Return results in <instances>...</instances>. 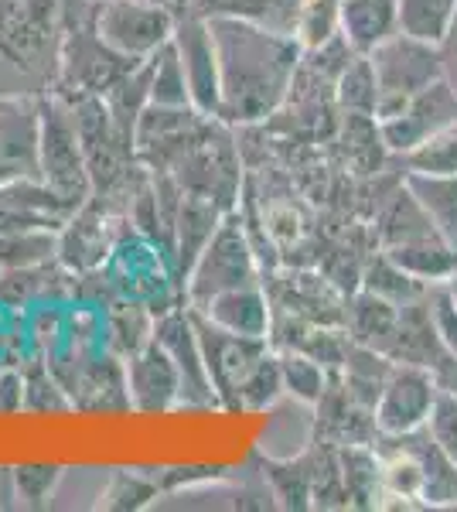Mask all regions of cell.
<instances>
[{"instance_id":"obj_5","label":"cell","mask_w":457,"mask_h":512,"mask_svg":"<svg viewBox=\"0 0 457 512\" xmlns=\"http://www.w3.org/2000/svg\"><path fill=\"white\" fill-rule=\"evenodd\" d=\"M134 59L113 52L93 28V14L86 21H72L62 41V59L52 93L65 99L79 96H106L110 89L134 69Z\"/></svg>"},{"instance_id":"obj_35","label":"cell","mask_w":457,"mask_h":512,"mask_svg":"<svg viewBox=\"0 0 457 512\" xmlns=\"http://www.w3.org/2000/svg\"><path fill=\"white\" fill-rule=\"evenodd\" d=\"M403 164L417 175H457V123L423 140L417 151L406 154Z\"/></svg>"},{"instance_id":"obj_4","label":"cell","mask_w":457,"mask_h":512,"mask_svg":"<svg viewBox=\"0 0 457 512\" xmlns=\"http://www.w3.org/2000/svg\"><path fill=\"white\" fill-rule=\"evenodd\" d=\"M260 280V267H256V253L249 243L246 222L236 209L222 219V226L215 229L209 246L195 260L191 274L181 287L188 308H202L215 294H226L232 287H246Z\"/></svg>"},{"instance_id":"obj_14","label":"cell","mask_w":457,"mask_h":512,"mask_svg":"<svg viewBox=\"0 0 457 512\" xmlns=\"http://www.w3.org/2000/svg\"><path fill=\"white\" fill-rule=\"evenodd\" d=\"M116 219L123 216H113V212H106L103 205H96L89 198L58 229V263L65 270H72L76 277L93 274V270L103 267L116 246V226H113Z\"/></svg>"},{"instance_id":"obj_9","label":"cell","mask_w":457,"mask_h":512,"mask_svg":"<svg viewBox=\"0 0 457 512\" xmlns=\"http://www.w3.org/2000/svg\"><path fill=\"white\" fill-rule=\"evenodd\" d=\"M379 137L386 144L389 154L406 158L410 151H417L423 140H430L437 130L457 123V89L447 79H437L434 86H427L417 93L410 103H403L393 117L376 120Z\"/></svg>"},{"instance_id":"obj_25","label":"cell","mask_w":457,"mask_h":512,"mask_svg":"<svg viewBox=\"0 0 457 512\" xmlns=\"http://www.w3.org/2000/svg\"><path fill=\"white\" fill-rule=\"evenodd\" d=\"M437 233L434 222H430L427 212L420 209V202L413 198V192L406 188V181H400L389 202L379 209L376 216V239L379 246H396V243H410V239L430 236Z\"/></svg>"},{"instance_id":"obj_12","label":"cell","mask_w":457,"mask_h":512,"mask_svg":"<svg viewBox=\"0 0 457 512\" xmlns=\"http://www.w3.org/2000/svg\"><path fill=\"white\" fill-rule=\"evenodd\" d=\"M154 338L168 349V355L178 366L181 376V407H222L215 383L205 366L202 345H198L195 321H191L188 308H171L164 315H157Z\"/></svg>"},{"instance_id":"obj_13","label":"cell","mask_w":457,"mask_h":512,"mask_svg":"<svg viewBox=\"0 0 457 512\" xmlns=\"http://www.w3.org/2000/svg\"><path fill=\"white\" fill-rule=\"evenodd\" d=\"M38 137H41L38 96H0V185L41 178Z\"/></svg>"},{"instance_id":"obj_18","label":"cell","mask_w":457,"mask_h":512,"mask_svg":"<svg viewBox=\"0 0 457 512\" xmlns=\"http://www.w3.org/2000/svg\"><path fill=\"white\" fill-rule=\"evenodd\" d=\"M195 311H202L212 325L226 328L232 335L270 338L273 332V311H270V297L263 291V280L246 287H232L226 294H215L209 304H202Z\"/></svg>"},{"instance_id":"obj_44","label":"cell","mask_w":457,"mask_h":512,"mask_svg":"<svg viewBox=\"0 0 457 512\" xmlns=\"http://www.w3.org/2000/svg\"><path fill=\"white\" fill-rule=\"evenodd\" d=\"M161 4H171V7H174V4H178V0H161Z\"/></svg>"},{"instance_id":"obj_30","label":"cell","mask_w":457,"mask_h":512,"mask_svg":"<svg viewBox=\"0 0 457 512\" xmlns=\"http://www.w3.org/2000/svg\"><path fill=\"white\" fill-rule=\"evenodd\" d=\"M359 287H365V291H372L379 297H386V301H393V304H400V308H403V304L420 301V297L427 294V284H420V280L406 274L403 267H396V263L389 260L382 250H379L376 260L365 263V270L359 277Z\"/></svg>"},{"instance_id":"obj_20","label":"cell","mask_w":457,"mask_h":512,"mask_svg":"<svg viewBox=\"0 0 457 512\" xmlns=\"http://www.w3.org/2000/svg\"><path fill=\"white\" fill-rule=\"evenodd\" d=\"M345 328L352 342L389 355L396 342V332H400V304L365 291V287H355L352 301L345 308Z\"/></svg>"},{"instance_id":"obj_38","label":"cell","mask_w":457,"mask_h":512,"mask_svg":"<svg viewBox=\"0 0 457 512\" xmlns=\"http://www.w3.org/2000/svg\"><path fill=\"white\" fill-rule=\"evenodd\" d=\"M423 427H427V434L437 441V448L457 465V393L454 390L440 386Z\"/></svg>"},{"instance_id":"obj_8","label":"cell","mask_w":457,"mask_h":512,"mask_svg":"<svg viewBox=\"0 0 457 512\" xmlns=\"http://www.w3.org/2000/svg\"><path fill=\"white\" fill-rule=\"evenodd\" d=\"M178 11V24H174V52L181 59L188 79L191 106H195L202 117H219L222 110V79H219V55H215V38L205 18L191 11Z\"/></svg>"},{"instance_id":"obj_6","label":"cell","mask_w":457,"mask_h":512,"mask_svg":"<svg viewBox=\"0 0 457 512\" xmlns=\"http://www.w3.org/2000/svg\"><path fill=\"white\" fill-rule=\"evenodd\" d=\"M372 72H376V120H386L400 110L403 103H410L413 96L423 93L427 86H434L437 79H444V65H440L437 45L417 41L410 35H393L382 41L376 52H369Z\"/></svg>"},{"instance_id":"obj_11","label":"cell","mask_w":457,"mask_h":512,"mask_svg":"<svg viewBox=\"0 0 457 512\" xmlns=\"http://www.w3.org/2000/svg\"><path fill=\"white\" fill-rule=\"evenodd\" d=\"M440 390L434 369L413 366V362H393L376 400V427L379 434H410L427 424V414L434 407V396Z\"/></svg>"},{"instance_id":"obj_37","label":"cell","mask_w":457,"mask_h":512,"mask_svg":"<svg viewBox=\"0 0 457 512\" xmlns=\"http://www.w3.org/2000/svg\"><path fill=\"white\" fill-rule=\"evenodd\" d=\"M14 478V495H18V506H45L52 499L62 468L58 465H18L11 468Z\"/></svg>"},{"instance_id":"obj_28","label":"cell","mask_w":457,"mask_h":512,"mask_svg":"<svg viewBox=\"0 0 457 512\" xmlns=\"http://www.w3.org/2000/svg\"><path fill=\"white\" fill-rule=\"evenodd\" d=\"M335 99L342 103L348 117H376V72H372L369 55H352L345 62V69L335 79Z\"/></svg>"},{"instance_id":"obj_29","label":"cell","mask_w":457,"mask_h":512,"mask_svg":"<svg viewBox=\"0 0 457 512\" xmlns=\"http://www.w3.org/2000/svg\"><path fill=\"white\" fill-rule=\"evenodd\" d=\"M280 376H284V393L294 396L304 407H318V400L328 390V369L318 359L297 349H280Z\"/></svg>"},{"instance_id":"obj_32","label":"cell","mask_w":457,"mask_h":512,"mask_svg":"<svg viewBox=\"0 0 457 512\" xmlns=\"http://www.w3.org/2000/svg\"><path fill=\"white\" fill-rule=\"evenodd\" d=\"M147 62H151V106H191L188 79L174 52V41L157 48Z\"/></svg>"},{"instance_id":"obj_31","label":"cell","mask_w":457,"mask_h":512,"mask_svg":"<svg viewBox=\"0 0 457 512\" xmlns=\"http://www.w3.org/2000/svg\"><path fill=\"white\" fill-rule=\"evenodd\" d=\"M335 38H342V0H304L294 28L301 52H318Z\"/></svg>"},{"instance_id":"obj_17","label":"cell","mask_w":457,"mask_h":512,"mask_svg":"<svg viewBox=\"0 0 457 512\" xmlns=\"http://www.w3.org/2000/svg\"><path fill=\"white\" fill-rule=\"evenodd\" d=\"M76 209L58 198L41 178H24L0 185V233H14V229H62Z\"/></svg>"},{"instance_id":"obj_24","label":"cell","mask_w":457,"mask_h":512,"mask_svg":"<svg viewBox=\"0 0 457 512\" xmlns=\"http://www.w3.org/2000/svg\"><path fill=\"white\" fill-rule=\"evenodd\" d=\"M406 188L420 202L440 236L457 250V175H417L406 171Z\"/></svg>"},{"instance_id":"obj_40","label":"cell","mask_w":457,"mask_h":512,"mask_svg":"<svg viewBox=\"0 0 457 512\" xmlns=\"http://www.w3.org/2000/svg\"><path fill=\"white\" fill-rule=\"evenodd\" d=\"M24 410V373L14 366L0 369V414H18Z\"/></svg>"},{"instance_id":"obj_26","label":"cell","mask_w":457,"mask_h":512,"mask_svg":"<svg viewBox=\"0 0 457 512\" xmlns=\"http://www.w3.org/2000/svg\"><path fill=\"white\" fill-rule=\"evenodd\" d=\"M400 31L427 45H440L457 18V0H396Z\"/></svg>"},{"instance_id":"obj_16","label":"cell","mask_w":457,"mask_h":512,"mask_svg":"<svg viewBox=\"0 0 457 512\" xmlns=\"http://www.w3.org/2000/svg\"><path fill=\"white\" fill-rule=\"evenodd\" d=\"M232 209L219 205L209 195L185 192L181 188V205H178V219H174V243H171V274L178 280V291L185 287V280L195 267V260L202 256V250L209 246V239L215 236V229L222 226V219Z\"/></svg>"},{"instance_id":"obj_23","label":"cell","mask_w":457,"mask_h":512,"mask_svg":"<svg viewBox=\"0 0 457 512\" xmlns=\"http://www.w3.org/2000/svg\"><path fill=\"white\" fill-rule=\"evenodd\" d=\"M382 253L403 267L410 277H417L420 284H444L447 277L457 270V250L447 243L440 233L410 239V243H396V246H382Z\"/></svg>"},{"instance_id":"obj_7","label":"cell","mask_w":457,"mask_h":512,"mask_svg":"<svg viewBox=\"0 0 457 512\" xmlns=\"http://www.w3.org/2000/svg\"><path fill=\"white\" fill-rule=\"evenodd\" d=\"M178 11L161 0H96L93 28L96 35L134 62L151 59L174 35Z\"/></svg>"},{"instance_id":"obj_33","label":"cell","mask_w":457,"mask_h":512,"mask_svg":"<svg viewBox=\"0 0 457 512\" xmlns=\"http://www.w3.org/2000/svg\"><path fill=\"white\" fill-rule=\"evenodd\" d=\"M284 396V376H280V355L277 352H267L253 369L249 376L239 383L236 390V407L239 410H267L273 403Z\"/></svg>"},{"instance_id":"obj_22","label":"cell","mask_w":457,"mask_h":512,"mask_svg":"<svg viewBox=\"0 0 457 512\" xmlns=\"http://www.w3.org/2000/svg\"><path fill=\"white\" fill-rule=\"evenodd\" d=\"M154 328L157 315L151 304L134 301V297H116L113 304H106L103 315V335L113 355L130 359L134 352H140L144 345L154 342Z\"/></svg>"},{"instance_id":"obj_2","label":"cell","mask_w":457,"mask_h":512,"mask_svg":"<svg viewBox=\"0 0 457 512\" xmlns=\"http://www.w3.org/2000/svg\"><path fill=\"white\" fill-rule=\"evenodd\" d=\"M69 0H0V96H45L55 86Z\"/></svg>"},{"instance_id":"obj_3","label":"cell","mask_w":457,"mask_h":512,"mask_svg":"<svg viewBox=\"0 0 457 512\" xmlns=\"http://www.w3.org/2000/svg\"><path fill=\"white\" fill-rule=\"evenodd\" d=\"M38 106H41V137H38L41 181L69 209H82L93 198V175H89L86 147H82L72 103L48 89L45 96H38Z\"/></svg>"},{"instance_id":"obj_41","label":"cell","mask_w":457,"mask_h":512,"mask_svg":"<svg viewBox=\"0 0 457 512\" xmlns=\"http://www.w3.org/2000/svg\"><path fill=\"white\" fill-rule=\"evenodd\" d=\"M437 52H440V65H444V79L457 89V18L451 24V31H447V38L437 45Z\"/></svg>"},{"instance_id":"obj_10","label":"cell","mask_w":457,"mask_h":512,"mask_svg":"<svg viewBox=\"0 0 457 512\" xmlns=\"http://www.w3.org/2000/svg\"><path fill=\"white\" fill-rule=\"evenodd\" d=\"M191 321H195L198 345H202L205 366L215 383V393L226 407H236V390L239 383L249 376V369L270 352V338H246V335H232L226 328L212 325L202 311L188 308Z\"/></svg>"},{"instance_id":"obj_21","label":"cell","mask_w":457,"mask_h":512,"mask_svg":"<svg viewBox=\"0 0 457 512\" xmlns=\"http://www.w3.org/2000/svg\"><path fill=\"white\" fill-rule=\"evenodd\" d=\"M393 35H400L396 0H342V41L355 55L376 52Z\"/></svg>"},{"instance_id":"obj_19","label":"cell","mask_w":457,"mask_h":512,"mask_svg":"<svg viewBox=\"0 0 457 512\" xmlns=\"http://www.w3.org/2000/svg\"><path fill=\"white\" fill-rule=\"evenodd\" d=\"M304 0H178L174 7L191 11L198 18H239L256 28H267L273 35L294 38L297 14H301Z\"/></svg>"},{"instance_id":"obj_36","label":"cell","mask_w":457,"mask_h":512,"mask_svg":"<svg viewBox=\"0 0 457 512\" xmlns=\"http://www.w3.org/2000/svg\"><path fill=\"white\" fill-rule=\"evenodd\" d=\"M69 407H72V396L45 359H35V366L24 369V410H69Z\"/></svg>"},{"instance_id":"obj_39","label":"cell","mask_w":457,"mask_h":512,"mask_svg":"<svg viewBox=\"0 0 457 512\" xmlns=\"http://www.w3.org/2000/svg\"><path fill=\"white\" fill-rule=\"evenodd\" d=\"M427 308H430V321H434L440 345H444L451 359H457V304L447 297L444 284L427 287Z\"/></svg>"},{"instance_id":"obj_43","label":"cell","mask_w":457,"mask_h":512,"mask_svg":"<svg viewBox=\"0 0 457 512\" xmlns=\"http://www.w3.org/2000/svg\"><path fill=\"white\" fill-rule=\"evenodd\" d=\"M444 291H447V297H451V301L457 304V270L444 280Z\"/></svg>"},{"instance_id":"obj_1","label":"cell","mask_w":457,"mask_h":512,"mask_svg":"<svg viewBox=\"0 0 457 512\" xmlns=\"http://www.w3.org/2000/svg\"><path fill=\"white\" fill-rule=\"evenodd\" d=\"M222 79V123H256L280 110L304 52L294 38L239 18H209Z\"/></svg>"},{"instance_id":"obj_27","label":"cell","mask_w":457,"mask_h":512,"mask_svg":"<svg viewBox=\"0 0 457 512\" xmlns=\"http://www.w3.org/2000/svg\"><path fill=\"white\" fill-rule=\"evenodd\" d=\"M58 260V229H14L0 233V270H24Z\"/></svg>"},{"instance_id":"obj_15","label":"cell","mask_w":457,"mask_h":512,"mask_svg":"<svg viewBox=\"0 0 457 512\" xmlns=\"http://www.w3.org/2000/svg\"><path fill=\"white\" fill-rule=\"evenodd\" d=\"M123 369H127L130 410H137V414H168V410L181 407L178 366H174L168 349L157 338L130 355V359H123Z\"/></svg>"},{"instance_id":"obj_34","label":"cell","mask_w":457,"mask_h":512,"mask_svg":"<svg viewBox=\"0 0 457 512\" xmlns=\"http://www.w3.org/2000/svg\"><path fill=\"white\" fill-rule=\"evenodd\" d=\"M157 482L144 472H113L106 489L99 492V509H116V512H134L151 506V499H157Z\"/></svg>"},{"instance_id":"obj_42","label":"cell","mask_w":457,"mask_h":512,"mask_svg":"<svg viewBox=\"0 0 457 512\" xmlns=\"http://www.w3.org/2000/svg\"><path fill=\"white\" fill-rule=\"evenodd\" d=\"M18 506V495H14V478L11 468H0V509Z\"/></svg>"}]
</instances>
